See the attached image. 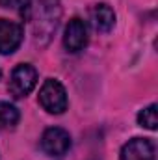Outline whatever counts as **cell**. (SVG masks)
Listing matches in <instances>:
<instances>
[{
    "mask_svg": "<svg viewBox=\"0 0 158 160\" xmlns=\"http://www.w3.org/2000/svg\"><path fill=\"white\" fill-rule=\"evenodd\" d=\"M62 17V9L56 0H41V6L34 17V36L36 41L41 45H47L52 34L58 28Z\"/></svg>",
    "mask_w": 158,
    "mask_h": 160,
    "instance_id": "1",
    "label": "cell"
},
{
    "mask_svg": "<svg viewBox=\"0 0 158 160\" xmlns=\"http://www.w3.org/2000/svg\"><path fill=\"white\" fill-rule=\"evenodd\" d=\"M39 104L48 114L60 116L67 110V91L63 84L56 78H47L39 89Z\"/></svg>",
    "mask_w": 158,
    "mask_h": 160,
    "instance_id": "2",
    "label": "cell"
},
{
    "mask_svg": "<svg viewBox=\"0 0 158 160\" xmlns=\"http://www.w3.org/2000/svg\"><path fill=\"white\" fill-rule=\"evenodd\" d=\"M36 84H37V71H36V67L30 65V63H19L11 71L7 91L15 99H24L26 95L32 93Z\"/></svg>",
    "mask_w": 158,
    "mask_h": 160,
    "instance_id": "3",
    "label": "cell"
},
{
    "mask_svg": "<svg viewBox=\"0 0 158 160\" xmlns=\"http://www.w3.org/2000/svg\"><path fill=\"white\" fill-rule=\"evenodd\" d=\"M41 149L45 155L52 158L63 157L71 149V136L65 128L62 127H50L43 132L41 136Z\"/></svg>",
    "mask_w": 158,
    "mask_h": 160,
    "instance_id": "4",
    "label": "cell"
},
{
    "mask_svg": "<svg viewBox=\"0 0 158 160\" xmlns=\"http://www.w3.org/2000/svg\"><path fill=\"white\" fill-rule=\"evenodd\" d=\"M119 160H156V147L149 138H132L123 145Z\"/></svg>",
    "mask_w": 158,
    "mask_h": 160,
    "instance_id": "5",
    "label": "cell"
},
{
    "mask_svg": "<svg viewBox=\"0 0 158 160\" xmlns=\"http://www.w3.org/2000/svg\"><path fill=\"white\" fill-rule=\"evenodd\" d=\"M24 38L22 26L19 22L0 19V54H13Z\"/></svg>",
    "mask_w": 158,
    "mask_h": 160,
    "instance_id": "6",
    "label": "cell"
},
{
    "mask_svg": "<svg viewBox=\"0 0 158 160\" xmlns=\"http://www.w3.org/2000/svg\"><path fill=\"white\" fill-rule=\"evenodd\" d=\"M86 45H87V28H86V22L82 19H78V17H75L65 26V32H63V47H65L67 52L77 54Z\"/></svg>",
    "mask_w": 158,
    "mask_h": 160,
    "instance_id": "7",
    "label": "cell"
},
{
    "mask_svg": "<svg viewBox=\"0 0 158 160\" xmlns=\"http://www.w3.org/2000/svg\"><path fill=\"white\" fill-rule=\"evenodd\" d=\"M91 24L101 34L110 32L116 24V11L108 4H97L91 9Z\"/></svg>",
    "mask_w": 158,
    "mask_h": 160,
    "instance_id": "8",
    "label": "cell"
},
{
    "mask_svg": "<svg viewBox=\"0 0 158 160\" xmlns=\"http://www.w3.org/2000/svg\"><path fill=\"white\" fill-rule=\"evenodd\" d=\"M21 119L19 110L9 102H0V128H13Z\"/></svg>",
    "mask_w": 158,
    "mask_h": 160,
    "instance_id": "9",
    "label": "cell"
},
{
    "mask_svg": "<svg viewBox=\"0 0 158 160\" xmlns=\"http://www.w3.org/2000/svg\"><path fill=\"white\" fill-rule=\"evenodd\" d=\"M138 125L149 130H156L158 127V116H156V104H149L138 114Z\"/></svg>",
    "mask_w": 158,
    "mask_h": 160,
    "instance_id": "10",
    "label": "cell"
},
{
    "mask_svg": "<svg viewBox=\"0 0 158 160\" xmlns=\"http://www.w3.org/2000/svg\"><path fill=\"white\" fill-rule=\"evenodd\" d=\"M0 8L13 9L21 15H30V0H0Z\"/></svg>",
    "mask_w": 158,
    "mask_h": 160,
    "instance_id": "11",
    "label": "cell"
},
{
    "mask_svg": "<svg viewBox=\"0 0 158 160\" xmlns=\"http://www.w3.org/2000/svg\"><path fill=\"white\" fill-rule=\"evenodd\" d=\"M0 78H2V71H0Z\"/></svg>",
    "mask_w": 158,
    "mask_h": 160,
    "instance_id": "12",
    "label": "cell"
}]
</instances>
